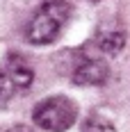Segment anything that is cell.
Wrapping results in <instances>:
<instances>
[{"label": "cell", "instance_id": "7", "mask_svg": "<svg viewBox=\"0 0 130 132\" xmlns=\"http://www.w3.org/2000/svg\"><path fill=\"white\" fill-rule=\"evenodd\" d=\"M16 91H18V89H16V84L12 82V78H9L5 71H0V109L7 107V103L12 100V96Z\"/></svg>", "mask_w": 130, "mask_h": 132}, {"label": "cell", "instance_id": "3", "mask_svg": "<svg viewBox=\"0 0 130 132\" xmlns=\"http://www.w3.org/2000/svg\"><path fill=\"white\" fill-rule=\"evenodd\" d=\"M110 78V66L107 62L98 59V57H85L75 68H73V84L78 87H101Z\"/></svg>", "mask_w": 130, "mask_h": 132}, {"label": "cell", "instance_id": "5", "mask_svg": "<svg viewBox=\"0 0 130 132\" xmlns=\"http://www.w3.org/2000/svg\"><path fill=\"white\" fill-rule=\"evenodd\" d=\"M5 73L12 78V82L16 84V89H27L32 84V80H34L32 68L23 59H18V57H9V64H7V71Z\"/></svg>", "mask_w": 130, "mask_h": 132}, {"label": "cell", "instance_id": "1", "mask_svg": "<svg viewBox=\"0 0 130 132\" xmlns=\"http://www.w3.org/2000/svg\"><path fill=\"white\" fill-rule=\"evenodd\" d=\"M71 14H73V7L64 0L43 2L39 7V12L32 16V21L27 23V32H25L27 41L34 46L52 43L62 34L64 25L71 21Z\"/></svg>", "mask_w": 130, "mask_h": 132}, {"label": "cell", "instance_id": "2", "mask_svg": "<svg viewBox=\"0 0 130 132\" xmlns=\"http://www.w3.org/2000/svg\"><path fill=\"white\" fill-rule=\"evenodd\" d=\"M32 119L41 130L64 132L75 125L78 121V105L68 96H48L34 107Z\"/></svg>", "mask_w": 130, "mask_h": 132}, {"label": "cell", "instance_id": "10", "mask_svg": "<svg viewBox=\"0 0 130 132\" xmlns=\"http://www.w3.org/2000/svg\"><path fill=\"white\" fill-rule=\"evenodd\" d=\"M43 2H50V0H43Z\"/></svg>", "mask_w": 130, "mask_h": 132}, {"label": "cell", "instance_id": "8", "mask_svg": "<svg viewBox=\"0 0 130 132\" xmlns=\"http://www.w3.org/2000/svg\"><path fill=\"white\" fill-rule=\"evenodd\" d=\"M7 132H34V130H32L30 125H23V123H16V125H12V128H9Z\"/></svg>", "mask_w": 130, "mask_h": 132}, {"label": "cell", "instance_id": "6", "mask_svg": "<svg viewBox=\"0 0 130 132\" xmlns=\"http://www.w3.org/2000/svg\"><path fill=\"white\" fill-rule=\"evenodd\" d=\"M80 132H117V125L107 119V116L98 114V112H94V114H89L87 119L82 121Z\"/></svg>", "mask_w": 130, "mask_h": 132}, {"label": "cell", "instance_id": "4", "mask_svg": "<svg viewBox=\"0 0 130 132\" xmlns=\"http://www.w3.org/2000/svg\"><path fill=\"white\" fill-rule=\"evenodd\" d=\"M126 46V34L121 30H105L96 37V48L105 55H119Z\"/></svg>", "mask_w": 130, "mask_h": 132}, {"label": "cell", "instance_id": "9", "mask_svg": "<svg viewBox=\"0 0 130 132\" xmlns=\"http://www.w3.org/2000/svg\"><path fill=\"white\" fill-rule=\"evenodd\" d=\"M89 2H98V0H89Z\"/></svg>", "mask_w": 130, "mask_h": 132}]
</instances>
